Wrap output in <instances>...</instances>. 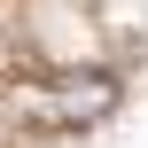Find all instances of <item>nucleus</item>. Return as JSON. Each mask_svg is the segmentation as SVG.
<instances>
[{
	"label": "nucleus",
	"instance_id": "obj_1",
	"mask_svg": "<svg viewBox=\"0 0 148 148\" xmlns=\"http://www.w3.org/2000/svg\"><path fill=\"white\" fill-rule=\"evenodd\" d=\"M47 101H55V117H62V125H86V117H101V109L117 101V86H109V78H55V86H47Z\"/></svg>",
	"mask_w": 148,
	"mask_h": 148
}]
</instances>
